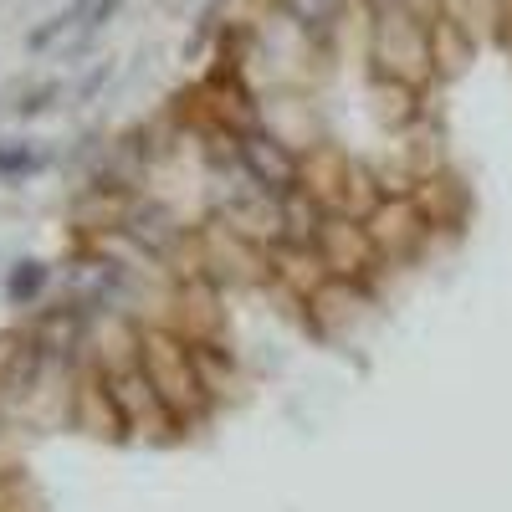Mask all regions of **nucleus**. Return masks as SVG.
I'll use <instances>...</instances> for the list:
<instances>
[{
  "label": "nucleus",
  "mask_w": 512,
  "mask_h": 512,
  "mask_svg": "<svg viewBox=\"0 0 512 512\" xmlns=\"http://www.w3.org/2000/svg\"><path fill=\"white\" fill-rule=\"evenodd\" d=\"M139 364L149 374V384L159 390L164 410L175 415L180 431H190V425L210 420V395L200 390V374H195V359H190V344L175 333V328H139Z\"/></svg>",
  "instance_id": "obj_1"
},
{
  "label": "nucleus",
  "mask_w": 512,
  "mask_h": 512,
  "mask_svg": "<svg viewBox=\"0 0 512 512\" xmlns=\"http://www.w3.org/2000/svg\"><path fill=\"white\" fill-rule=\"evenodd\" d=\"M369 77H390L405 88H425L436 77V57H431V21H420L405 6L374 11L369 16Z\"/></svg>",
  "instance_id": "obj_2"
},
{
  "label": "nucleus",
  "mask_w": 512,
  "mask_h": 512,
  "mask_svg": "<svg viewBox=\"0 0 512 512\" xmlns=\"http://www.w3.org/2000/svg\"><path fill=\"white\" fill-rule=\"evenodd\" d=\"M195 272L210 282V287H256V282H272V267H267V251L241 241L231 226L221 221H205L195 231Z\"/></svg>",
  "instance_id": "obj_3"
},
{
  "label": "nucleus",
  "mask_w": 512,
  "mask_h": 512,
  "mask_svg": "<svg viewBox=\"0 0 512 512\" xmlns=\"http://www.w3.org/2000/svg\"><path fill=\"white\" fill-rule=\"evenodd\" d=\"M236 154H241V175L256 185V190H267V195H287L303 185V154H297L287 144V134H277V128L262 118V123H251L236 134Z\"/></svg>",
  "instance_id": "obj_4"
},
{
  "label": "nucleus",
  "mask_w": 512,
  "mask_h": 512,
  "mask_svg": "<svg viewBox=\"0 0 512 512\" xmlns=\"http://www.w3.org/2000/svg\"><path fill=\"white\" fill-rule=\"evenodd\" d=\"M103 384H108V395H113V405H118V415L128 425V436H139V441H175L180 436V425H175V415L164 410V400L149 384L144 364L113 369V374H103Z\"/></svg>",
  "instance_id": "obj_5"
},
{
  "label": "nucleus",
  "mask_w": 512,
  "mask_h": 512,
  "mask_svg": "<svg viewBox=\"0 0 512 512\" xmlns=\"http://www.w3.org/2000/svg\"><path fill=\"white\" fill-rule=\"evenodd\" d=\"M118 236H123L128 246H134L139 256H149L154 267L180 262V251H185V246H195L190 226H180V216H175V210H169V205H159V200H144V195H134V205L123 210Z\"/></svg>",
  "instance_id": "obj_6"
},
{
  "label": "nucleus",
  "mask_w": 512,
  "mask_h": 512,
  "mask_svg": "<svg viewBox=\"0 0 512 512\" xmlns=\"http://www.w3.org/2000/svg\"><path fill=\"white\" fill-rule=\"evenodd\" d=\"M364 231L379 251V262H415L420 246L431 241V216L420 210L415 195H395L364 221Z\"/></svg>",
  "instance_id": "obj_7"
},
{
  "label": "nucleus",
  "mask_w": 512,
  "mask_h": 512,
  "mask_svg": "<svg viewBox=\"0 0 512 512\" xmlns=\"http://www.w3.org/2000/svg\"><path fill=\"white\" fill-rule=\"evenodd\" d=\"M93 323H98L93 303L77 292V297H62V303H47L41 313H31V318H26V333H31L52 359H67V354H77V349H88Z\"/></svg>",
  "instance_id": "obj_8"
},
{
  "label": "nucleus",
  "mask_w": 512,
  "mask_h": 512,
  "mask_svg": "<svg viewBox=\"0 0 512 512\" xmlns=\"http://www.w3.org/2000/svg\"><path fill=\"white\" fill-rule=\"evenodd\" d=\"M318 256H323L328 277H354V282H364L379 267V251H374L364 221H349V216H338V210L328 216V226L318 236Z\"/></svg>",
  "instance_id": "obj_9"
},
{
  "label": "nucleus",
  "mask_w": 512,
  "mask_h": 512,
  "mask_svg": "<svg viewBox=\"0 0 512 512\" xmlns=\"http://www.w3.org/2000/svg\"><path fill=\"white\" fill-rule=\"evenodd\" d=\"M52 369V354L36 344L26 328H6L0 333V400H31V390L41 384V374Z\"/></svg>",
  "instance_id": "obj_10"
},
{
  "label": "nucleus",
  "mask_w": 512,
  "mask_h": 512,
  "mask_svg": "<svg viewBox=\"0 0 512 512\" xmlns=\"http://www.w3.org/2000/svg\"><path fill=\"white\" fill-rule=\"evenodd\" d=\"M72 425H77V431H88V436H103V441H128V425H123V415H118V405L108 395V384H103V374L93 364L77 374Z\"/></svg>",
  "instance_id": "obj_11"
},
{
  "label": "nucleus",
  "mask_w": 512,
  "mask_h": 512,
  "mask_svg": "<svg viewBox=\"0 0 512 512\" xmlns=\"http://www.w3.org/2000/svg\"><path fill=\"white\" fill-rule=\"evenodd\" d=\"M267 267H272V287H282L297 308H308V297L328 282V267H323L318 246H272Z\"/></svg>",
  "instance_id": "obj_12"
},
{
  "label": "nucleus",
  "mask_w": 512,
  "mask_h": 512,
  "mask_svg": "<svg viewBox=\"0 0 512 512\" xmlns=\"http://www.w3.org/2000/svg\"><path fill=\"white\" fill-rule=\"evenodd\" d=\"M272 6L282 11V21L303 41H313V47L328 52L333 41H338V26H344L354 0H272Z\"/></svg>",
  "instance_id": "obj_13"
},
{
  "label": "nucleus",
  "mask_w": 512,
  "mask_h": 512,
  "mask_svg": "<svg viewBox=\"0 0 512 512\" xmlns=\"http://www.w3.org/2000/svg\"><path fill=\"white\" fill-rule=\"evenodd\" d=\"M359 308H369V292L354 277H328L313 297H308V313H313V333H338L349 318H359Z\"/></svg>",
  "instance_id": "obj_14"
},
{
  "label": "nucleus",
  "mask_w": 512,
  "mask_h": 512,
  "mask_svg": "<svg viewBox=\"0 0 512 512\" xmlns=\"http://www.w3.org/2000/svg\"><path fill=\"white\" fill-rule=\"evenodd\" d=\"M277 210H282V246H318V236H323V226L333 216V210L303 185L287 190L277 200Z\"/></svg>",
  "instance_id": "obj_15"
},
{
  "label": "nucleus",
  "mask_w": 512,
  "mask_h": 512,
  "mask_svg": "<svg viewBox=\"0 0 512 512\" xmlns=\"http://www.w3.org/2000/svg\"><path fill=\"white\" fill-rule=\"evenodd\" d=\"M344 175H349V154H338L333 144H318L313 154H303V190H313L328 210H338Z\"/></svg>",
  "instance_id": "obj_16"
},
{
  "label": "nucleus",
  "mask_w": 512,
  "mask_h": 512,
  "mask_svg": "<svg viewBox=\"0 0 512 512\" xmlns=\"http://www.w3.org/2000/svg\"><path fill=\"white\" fill-rule=\"evenodd\" d=\"M190 359H195V374H200V390L210 395V405H221L236 384V354L221 344V338H210V344H190Z\"/></svg>",
  "instance_id": "obj_17"
},
{
  "label": "nucleus",
  "mask_w": 512,
  "mask_h": 512,
  "mask_svg": "<svg viewBox=\"0 0 512 512\" xmlns=\"http://www.w3.org/2000/svg\"><path fill=\"white\" fill-rule=\"evenodd\" d=\"M62 154L47 149V144H26V139H0V180L16 185V180H36L47 175V169H57Z\"/></svg>",
  "instance_id": "obj_18"
},
{
  "label": "nucleus",
  "mask_w": 512,
  "mask_h": 512,
  "mask_svg": "<svg viewBox=\"0 0 512 512\" xmlns=\"http://www.w3.org/2000/svg\"><path fill=\"white\" fill-rule=\"evenodd\" d=\"M47 287H52V267L36 262V256H21V262L6 272V303L11 308H36Z\"/></svg>",
  "instance_id": "obj_19"
},
{
  "label": "nucleus",
  "mask_w": 512,
  "mask_h": 512,
  "mask_svg": "<svg viewBox=\"0 0 512 512\" xmlns=\"http://www.w3.org/2000/svg\"><path fill=\"white\" fill-rule=\"evenodd\" d=\"M67 98V82L62 77H47V82H31V88L11 103V118L16 123H36V118H47L57 103Z\"/></svg>",
  "instance_id": "obj_20"
},
{
  "label": "nucleus",
  "mask_w": 512,
  "mask_h": 512,
  "mask_svg": "<svg viewBox=\"0 0 512 512\" xmlns=\"http://www.w3.org/2000/svg\"><path fill=\"white\" fill-rule=\"evenodd\" d=\"M226 6H231V0H210V6L200 11V21H195V31H190V41H185V62L205 57L210 41H221V31H226Z\"/></svg>",
  "instance_id": "obj_21"
},
{
  "label": "nucleus",
  "mask_w": 512,
  "mask_h": 512,
  "mask_svg": "<svg viewBox=\"0 0 512 512\" xmlns=\"http://www.w3.org/2000/svg\"><path fill=\"white\" fill-rule=\"evenodd\" d=\"M113 77H118V62H113V57H98L88 72L72 82V108H93V103L113 88Z\"/></svg>",
  "instance_id": "obj_22"
},
{
  "label": "nucleus",
  "mask_w": 512,
  "mask_h": 512,
  "mask_svg": "<svg viewBox=\"0 0 512 512\" xmlns=\"http://www.w3.org/2000/svg\"><path fill=\"white\" fill-rule=\"evenodd\" d=\"M123 6H128V0H93V16H88V26L77 31V41H72V47H67V57H72V52H82V47H88V41H93V36H98V31L108 26V21H118V11H123Z\"/></svg>",
  "instance_id": "obj_23"
},
{
  "label": "nucleus",
  "mask_w": 512,
  "mask_h": 512,
  "mask_svg": "<svg viewBox=\"0 0 512 512\" xmlns=\"http://www.w3.org/2000/svg\"><path fill=\"white\" fill-rule=\"evenodd\" d=\"M11 93H16V82H11V88H6V93H0V108H6V98H11Z\"/></svg>",
  "instance_id": "obj_24"
}]
</instances>
